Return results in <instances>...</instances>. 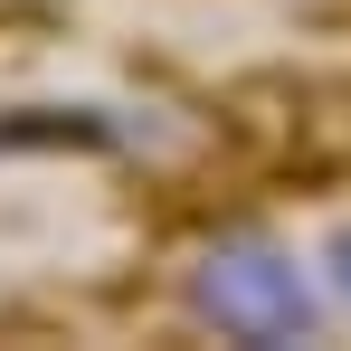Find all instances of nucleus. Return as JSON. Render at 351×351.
I'll list each match as a JSON object with an SVG mask.
<instances>
[{"label": "nucleus", "mask_w": 351, "mask_h": 351, "mask_svg": "<svg viewBox=\"0 0 351 351\" xmlns=\"http://www.w3.org/2000/svg\"><path fill=\"white\" fill-rule=\"evenodd\" d=\"M323 276H332V294L351 304V219H342L332 237H323Z\"/></svg>", "instance_id": "7ed1b4c3"}, {"label": "nucleus", "mask_w": 351, "mask_h": 351, "mask_svg": "<svg viewBox=\"0 0 351 351\" xmlns=\"http://www.w3.org/2000/svg\"><path fill=\"white\" fill-rule=\"evenodd\" d=\"M76 143H114L86 105H19L0 114V152H76Z\"/></svg>", "instance_id": "f03ea898"}, {"label": "nucleus", "mask_w": 351, "mask_h": 351, "mask_svg": "<svg viewBox=\"0 0 351 351\" xmlns=\"http://www.w3.org/2000/svg\"><path fill=\"white\" fill-rule=\"evenodd\" d=\"M190 304L247 351H294L323 332V304L304 285V266H294L276 237H209L199 256H190Z\"/></svg>", "instance_id": "f257e3e1"}]
</instances>
